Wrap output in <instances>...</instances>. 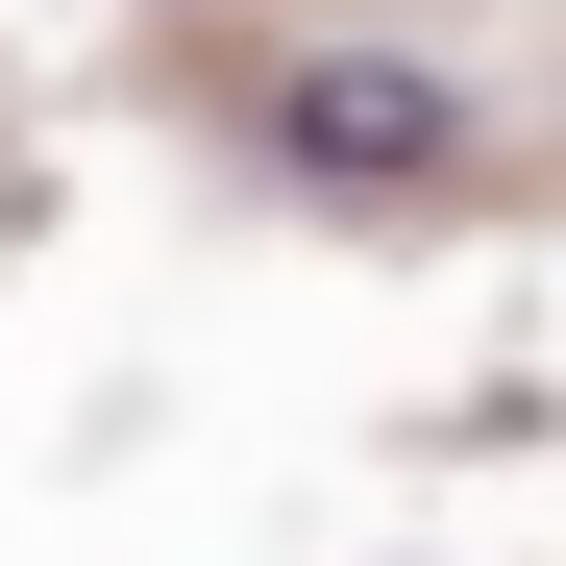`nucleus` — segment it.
<instances>
[{
  "instance_id": "1",
  "label": "nucleus",
  "mask_w": 566,
  "mask_h": 566,
  "mask_svg": "<svg viewBox=\"0 0 566 566\" xmlns=\"http://www.w3.org/2000/svg\"><path fill=\"white\" fill-rule=\"evenodd\" d=\"M271 148H296L321 198H419V172H468V99L419 50H296L271 74Z\"/></svg>"
}]
</instances>
